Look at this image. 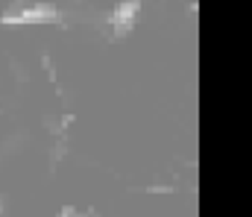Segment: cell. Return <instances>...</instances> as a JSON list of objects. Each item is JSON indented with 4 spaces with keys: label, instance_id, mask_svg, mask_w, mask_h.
<instances>
[{
    "label": "cell",
    "instance_id": "6da1fadb",
    "mask_svg": "<svg viewBox=\"0 0 252 217\" xmlns=\"http://www.w3.org/2000/svg\"><path fill=\"white\" fill-rule=\"evenodd\" d=\"M59 18V12H56V6H50V3H30V6H24L21 0L0 18L3 24H41V21H56Z\"/></svg>",
    "mask_w": 252,
    "mask_h": 217
},
{
    "label": "cell",
    "instance_id": "7a4b0ae2",
    "mask_svg": "<svg viewBox=\"0 0 252 217\" xmlns=\"http://www.w3.org/2000/svg\"><path fill=\"white\" fill-rule=\"evenodd\" d=\"M138 9H141V0H129V3H121L112 12V18H109V24L115 27V35L112 38H121V35H126L132 30V21H135V12Z\"/></svg>",
    "mask_w": 252,
    "mask_h": 217
}]
</instances>
